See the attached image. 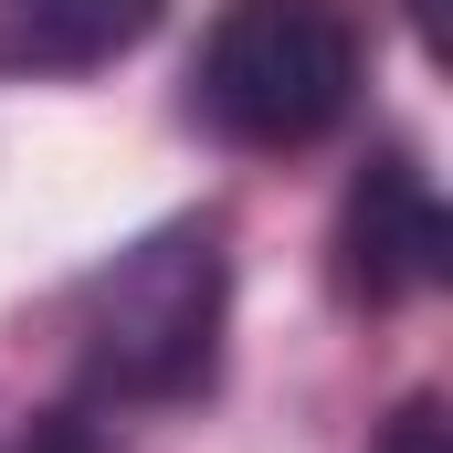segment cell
I'll return each instance as SVG.
<instances>
[{"instance_id": "6da1fadb", "label": "cell", "mask_w": 453, "mask_h": 453, "mask_svg": "<svg viewBox=\"0 0 453 453\" xmlns=\"http://www.w3.org/2000/svg\"><path fill=\"white\" fill-rule=\"evenodd\" d=\"M222 327H232V253L211 211L137 232L127 253H106L74 296H64V422L96 411H169L201 401L222 369Z\"/></svg>"}, {"instance_id": "7a4b0ae2", "label": "cell", "mask_w": 453, "mask_h": 453, "mask_svg": "<svg viewBox=\"0 0 453 453\" xmlns=\"http://www.w3.org/2000/svg\"><path fill=\"white\" fill-rule=\"evenodd\" d=\"M369 74V32L348 0H222L190 53V127L242 158L317 148Z\"/></svg>"}, {"instance_id": "3957f363", "label": "cell", "mask_w": 453, "mask_h": 453, "mask_svg": "<svg viewBox=\"0 0 453 453\" xmlns=\"http://www.w3.org/2000/svg\"><path fill=\"white\" fill-rule=\"evenodd\" d=\"M453 264V211L433 190V169L411 148H380L338 201V232H327V274L358 317H390L411 296H433Z\"/></svg>"}, {"instance_id": "277c9868", "label": "cell", "mask_w": 453, "mask_h": 453, "mask_svg": "<svg viewBox=\"0 0 453 453\" xmlns=\"http://www.w3.org/2000/svg\"><path fill=\"white\" fill-rule=\"evenodd\" d=\"M169 0H0V74L11 85H64L137 53Z\"/></svg>"}, {"instance_id": "5b68a950", "label": "cell", "mask_w": 453, "mask_h": 453, "mask_svg": "<svg viewBox=\"0 0 453 453\" xmlns=\"http://www.w3.org/2000/svg\"><path fill=\"white\" fill-rule=\"evenodd\" d=\"M369 453H453V411L433 401V390H411V401L380 422V443H369Z\"/></svg>"}, {"instance_id": "8992f818", "label": "cell", "mask_w": 453, "mask_h": 453, "mask_svg": "<svg viewBox=\"0 0 453 453\" xmlns=\"http://www.w3.org/2000/svg\"><path fill=\"white\" fill-rule=\"evenodd\" d=\"M401 21L422 32V53H443V0H401Z\"/></svg>"}]
</instances>
